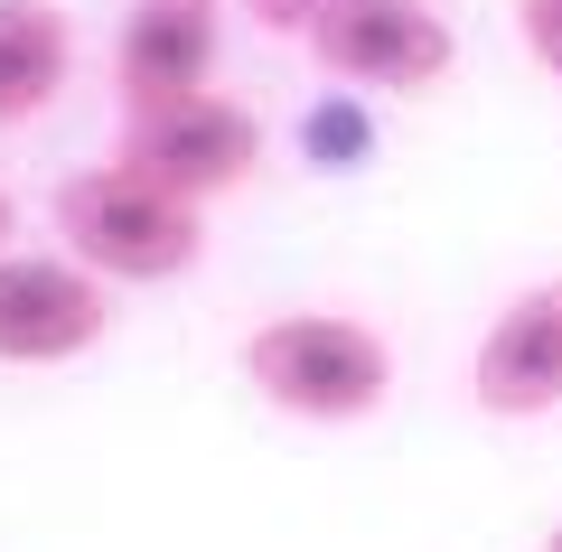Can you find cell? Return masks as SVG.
I'll list each match as a JSON object with an SVG mask.
<instances>
[{"label":"cell","mask_w":562,"mask_h":552,"mask_svg":"<svg viewBox=\"0 0 562 552\" xmlns=\"http://www.w3.org/2000/svg\"><path fill=\"white\" fill-rule=\"evenodd\" d=\"M47 225H57V254H76L113 291H160V281H188L206 262V206L169 198L160 178L122 169V159L57 178Z\"/></svg>","instance_id":"6da1fadb"},{"label":"cell","mask_w":562,"mask_h":552,"mask_svg":"<svg viewBox=\"0 0 562 552\" xmlns=\"http://www.w3.org/2000/svg\"><path fill=\"white\" fill-rule=\"evenodd\" d=\"M543 552H562V525H553V533H543Z\"/></svg>","instance_id":"4fadbf2b"},{"label":"cell","mask_w":562,"mask_h":552,"mask_svg":"<svg viewBox=\"0 0 562 552\" xmlns=\"http://www.w3.org/2000/svg\"><path fill=\"white\" fill-rule=\"evenodd\" d=\"M262 150H272L262 113H254V103H235L225 85L169 103V113H132V122H122V140H113L122 169L160 178L169 198H188V206H216V198H235V188H254Z\"/></svg>","instance_id":"3957f363"},{"label":"cell","mask_w":562,"mask_h":552,"mask_svg":"<svg viewBox=\"0 0 562 552\" xmlns=\"http://www.w3.org/2000/svg\"><path fill=\"white\" fill-rule=\"evenodd\" d=\"M0 254H20V198L0 188Z\"/></svg>","instance_id":"7c38bea8"},{"label":"cell","mask_w":562,"mask_h":552,"mask_svg":"<svg viewBox=\"0 0 562 552\" xmlns=\"http://www.w3.org/2000/svg\"><path fill=\"white\" fill-rule=\"evenodd\" d=\"M516 38H525V57L562 85V0H516Z\"/></svg>","instance_id":"30bf717a"},{"label":"cell","mask_w":562,"mask_h":552,"mask_svg":"<svg viewBox=\"0 0 562 552\" xmlns=\"http://www.w3.org/2000/svg\"><path fill=\"white\" fill-rule=\"evenodd\" d=\"M301 47L338 94H431L460 66V29L431 0H338L310 20Z\"/></svg>","instance_id":"277c9868"},{"label":"cell","mask_w":562,"mask_h":552,"mask_svg":"<svg viewBox=\"0 0 562 552\" xmlns=\"http://www.w3.org/2000/svg\"><path fill=\"white\" fill-rule=\"evenodd\" d=\"M244 384L272 403L281 421H375L394 403V337L357 309H281L244 337Z\"/></svg>","instance_id":"7a4b0ae2"},{"label":"cell","mask_w":562,"mask_h":552,"mask_svg":"<svg viewBox=\"0 0 562 552\" xmlns=\"http://www.w3.org/2000/svg\"><path fill=\"white\" fill-rule=\"evenodd\" d=\"M216 57H225V0H122V29H113L122 122L206 94L216 85Z\"/></svg>","instance_id":"8992f818"},{"label":"cell","mask_w":562,"mask_h":552,"mask_svg":"<svg viewBox=\"0 0 562 552\" xmlns=\"http://www.w3.org/2000/svg\"><path fill=\"white\" fill-rule=\"evenodd\" d=\"M113 337V281L76 254H0V365H76Z\"/></svg>","instance_id":"5b68a950"},{"label":"cell","mask_w":562,"mask_h":552,"mask_svg":"<svg viewBox=\"0 0 562 552\" xmlns=\"http://www.w3.org/2000/svg\"><path fill=\"white\" fill-rule=\"evenodd\" d=\"M469 403L487 421H543L562 413V272L525 281L469 347Z\"/></svg>","instance_id":"52a82bcc"},{"label":"cell","mask_w":562,"mask_h":552,"mask_svg":"<svg viewBox=\"0 0 562 552\" xmlns=\"http://www.w3.org/2000/svg\"><path fill=\"white\" fill-rule=\"evenodd\" d=\"M301 150L319 159V169H366V159H375V122H366V94H328V103H310Z\"/></svg>","instance_id":"9c48e42d"},{"label":"cell","mask_w":562,"mask_h":552,"mask_svg":"<svg viewBox=\"0 0 562 552\" xmlns=\"http://www.w3.org/2000/svg\"><path fill=\"white\" fill-rule=\"evenodd\" d=\"M244 10H254V29H272V38H310V20L338 10V0H244Z\"/></svg>","instance_id":"8fae6325"},{"label":"cell","mask_w":562,"mask_h":552,"mask_svg":"<svg viewBox=\"0 0 562 552\" xmlns=\"http://www.w3.org/2000/svg\"><path fill=\"white\" fill-rule=\"evenodd\" d=\"M76 85V20L57 0H0V132L57 113Z\"/></svg>","instance_id":"ba28073f"}]
</instances>
